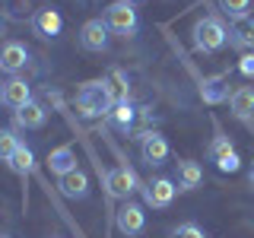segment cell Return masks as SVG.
I'll use <instances>...</instances> for the list:
<instances>
[{
	"label": "cell",
	"instance_id": "6da1fadb",
	"mask_svg": "<svg viewBox=\"0 0 254 238\" xmlns=\"http://www.w3.org/2000/svg\"><path fill=\"white\" fill-rule=\"evenodd\" d=\"M115 108V95H111L105 79H89L79 86L76 92V111L83 118H102Z\"/></svg>",
	"mask_w": 254,
	"mask_h": 238
},
{
	"label": "cell",
	"instance_id": "7a4b0ae2",
	"mask_svg": "<svg viewBox=\"0 0 254 238\" xmlns=\"http://www.w3.org/2000/svg\"><path fill=\"white\" fill-rule=\"evenodd\" d=\"M190 35H194V51H200V54H216L219 48H226V42H229V29L219 16H203V19H197Z\"/></svg>",
	"mask_w": 254,
	"mask_h": 238
},
{
	"label": "cell",
	"instance_id": "3957f363",
	"mask_svg": "<svg viewBox=\"0 0 254 238\" xmlns=\"http://www.w3.org/2000/svg\"><path fill=\"white\" fill-rule=\"evenodd\" d=\"M105 26L108 32H115V35H124V38H130V35H137V29H140V16L137 10H133L130 3H124V0H115L111 6H105Z\"/></svg>",
	"mask_w": 254,
	"mask_h": 238
},
{
	"label": "cell",
	"instance_id": "277c9868",
	"mask_svg": "<svg viewBox=\"0 0 254 238\" xmlns=\"http://www.w3.org/2000/svg\"><path fill=\"white\" fill-rule=\"evenodd\" d=\"M175 194H178V184L172 178H153V181L143 184V200H146V206H153V210H169Z\"/></svg>",
	"mask_w": 254,
	"mask_h": 238
},
{
	"label": "cell",
	"instance_id": "5b68a950",
	"mask_svg": "<svg viewBox=\"0 0 254 238\" xmlns=\"http://www.w3.org/2000/svg\"><path fill=\"white\" fill-rule=\"evenodd\" d=\"M115 226H118V232H121V235L133 238V235H140L143 229H146V213H143V206H140V203L127 200L121 210L115 213Z\"/></svg>",
	"mask_w": 254,
	"mask_h": 238
},
{
	"label": "cell",
	"instance_id": "8992f818",
	"mask_svg": "<svg viewBox=\"0 0 254 238\" xmlns=\"http://www.w3.org/2000/svg\"><path fill=\"white\" fill-rule=\"evenodd\" d=\"M206 153H210V159L216 162V169H219V172H238V165H242V159H238L235 146H232V140H229L226 133H216Z\"/></svg>",
	"mask_w": 254,
	"mask_h": 238
},
{
	"label": "cell",
	"instance_id": "52a82bcc",
	"mask_svg": "<svg viewBox=\"0 0 254 238\" xmlns=\"http://www.w3.org/2000/svg\"><path fill=\"white\" fill-rule=\"evenodd\" d=\"M102 181H105V190H108V197H130L133 190H137V175H133L127 165H118V169H111L102 175Z\"/></svg>",
	"mask_w": 254,
	"mask_h": 238
},
{
	"label": "cell",
	"instance_id": "ba28073f",
	"mask_svg": "<svg viewBox=\"0 0 254 238\" xmlns=\"http://www.w3.org/2000/svg\"><path fill=\"white\" fill-rule=\"evenodd\" d=\"M29 63V51L22 42H3L0 45V73L19 76V70H26Z\"/></svg>",
	"mask_w": 254,
	"mask_h": 238
},
{
	"label": "cell",
	"instance_id": "9c48e42d",
	"mask_svg": "<svg viewBox=\"0 0 254 238\" xmlns=\"http://www.w3.org/2000/svg\"><path fill=\"white\" fill-rule=\"evenodd\" d=\"M140 159L146 165H162L165 159H169V140L156 130H146L140 137Z\"/></svg>",
	"mask_w": 254,
	"mask_h": 238
},
{
	"label": "cell",
	"instance_id": "30bf717a",
	"mask_svg": "<svg viewBox=\"0 0 254 238\" xmlns=\"http://www.w3.org/2000/svg\"><path fill=\"white\" fill-rule=\"evenodd\" d=\"M64 29V19L61 13L54 10V6H42V10H35V16H32V32H35L38 38H58Z\"/></svg>",
	"mask_w": 254,
	"mask_h": 238
},
{
	"label": "cell",
	"instance_id": "8fae6325",
	"mask_svg": "<svg viewBox=\"0 0 254 238\" xmlns=\"http://www.w3.org/2000/svg\"><path fill=\"white\" fill-rule=\"evenodd\" d=\"M79 45H83L86 51H105V48H108V26H105V19L83 22V29H79Z\"/></svg>",
	"mask_w": 254,
	"mask_h": 238
},
{
	"label": "cell",
	"instance_id": "7c38bea8",
	"mask_svg": "<svg viewBox=\"0 0 254 238\" xmlns=\"http://www.w3.org/2000/svg\"><path fill=\"white\" fill-rule=\"evenodd\" d=\"M58 187H61L64 197H70V200H86V197H89V175L83 169H73L70 175H61Z\"/></svg>",
	"mask_w": 254,
	"mask_h": 238
},
{
	"label": "cell",
	"instance_id": "4fadbf2b",
	"mask_svg": "<svg viewBox=\"0 0 254 238\" xmlns=\"http://www.w3.org/2000/svg\"><path fill=\"white\" fill-rule=\"evenodd\" d=\"M45 121H48V111H45L42 102H35V99H32L29 105H22L19 111H13V124L26 127V130H42Z\"/></svg>",
	"mask_w": 254,
	"mask_h": 238
},
{
	"label": "cell",
	"instance_id": "5bb4252c",
	"mask_svg": "<svg viewBox=\"0 0 254 238\" xmlns=\"http://www.w3.org/2000/svg\"><path fill=\"white\" fill-rule=\"evenodd\" d=\"M32 102V89H29V83L22 76H10L3 83V105H10L13 111H19L22 105H29Z\"/></svg>",
	"mask_w": 254,
	"mask_h": 238
},
{
	"label": "cell",
	"instance_id": "9a60e30c",
	"mask_svg": "<svg viewBox=\"0 0 254 238\" xmlns=\"http://www.w3.org/2000/svg\"><path fill=\"white\" fill-rule=\"evenodd\" d=\"M229 45L232 48H242V51H248L254 48V16H242V19H232V26H229Z\"/></svg>",
	"mask_w": 254,
	"mask_h": 238
},
{
	"label": "cell",
	"instance_id": "2e32d148",
	"mask_svg": "<svg viewBox=\"0 0 254 238\" xmlns=\"http://www.w3.org/2000/svg\"><path fill=\"white\" fill-rule=\"evenodd\" d=\"M48 169H51L54 175H70L76 169V153H73V146L70 143H64V146H58V149H51V156H48Z\"/></svg>",
	"mask_w": 254,
	"mask_h": 238
},
{
	"label": "cell",
	"instance_id": "e0dca14e",
	"mask_svg": "<svg viewBox=\"0 0 254 238\" xmlns=\"http://www.w3.org/2000/svg\"><path fill=\"white\" fill-rule=\"evenodd\" d=\"M229 108H232L235 118L248 121V118L254 115V89L251 86H238V89L229 95Z\"/></svg>",
	"mask_w": 254,
	"mask_h": 238
},
{
	"label": "cell",
	"instance_id": "ac0fdd59",
	"mask_svg": "<svg viewBox=\"0 0 254 238\" xmlns=\"http://www.w3.org/2000/svg\"><path fill=\"white\" fill-rule=\"evenodd\" d=\"M200 99L206 102V105H219V102L229 99V86L222 76H206L200 83Z\"/></svg>",
	"mask_w": 254,
	"mask_h": 238
},
{
	"label": "cell",
	"instance_id": "d6986e66",
	"mask_svg": "<svg viewBox=\"0 0 254 238\" xmlns=\"http://www.w3.org/2000/svg\"><path fill=\"white\" fill-rule=\"evenodd\" d=\"M203 181V169L194 159H181L178 162V190H194Z\"/></svg>",
	"mask_w": 254,
	"mask_h": 238
},
{
	"label": "cell",
	"instance_id": "ffe728a7",
	"mask_svg": "<svg viewBox=\"0 0 254 238\" xmlns=\"http://www.w3.org/2000/svg\"><path fill=\"white\" fill-rule=\"evenodd\" d=\"M10 169L19 175V178H26V175L35 172V153L26 146V143H19V149H16V156L10 159Z\"/></svg>",
	"mask_w": 254,
	"mask_h": 238
},
{
	"label": "cell",
	"instance_id": "44dd1931",
	"mask_svg": "<svg viewBox=\"0 0 254 238\" xmlns=\"http://www.w3.org/2000/svg\"><path fill=\"white\" fill-rule=\"evenodd\" d=\"M133 115H137V111H133V105H130V102H115V108L108 111L111 124H115V127H121L124 133L130 130V124H133Z\"/></svg>",
	"mask_w": 254,
	"mask_h": 238
},
{
	"label": "cell",
	"instance_id": "7402d4cb",
	"mask_svg": "<svg viewBox=\"0 0 254 238\" xmlns=\"http://www.w3.org/2000/svg\"><path fill=\"white\" fill-rule=\"evenodd\" d=\"M105 83H108L111 95H115V102H127V95H130V83H127L124 70H111V73L105 76Z\"/></svg>",
	"mask_w": 254,
	"mask_h": 238
},
{
	"label": "cell",
	"instance_id": "603a6c76",
	"mask_svg": "<svg viewBox=\"0 0 254 238\" xmlns=\"http://www.w3.org/2000/svg\"><path fill=\"white\" fill-rule=\"evenodd\" d=\"M16 149H19V137H16L10 127H3V130H0V162L10 165V159L16 156Z\"/></svg>",
	"mask_w": 254,
	"mask_h": 238
},
{
	"label": "cell",
	"instance_id": "cb8c5ba5",
	"mask_svg": "<svg viewBox=\"0 0 254 238\" xmlns=\"http://www.w3.org/2000/svg\"><path fill=\"white\" fill-rule=\"evenodd\" d=\"M219 10L229 16V19H242L251 10V0H219Z\"/></svg>",
	"mask_w": 254,
	"mask_h": 238
},
{
	"label": "cell",
	"instance_id": "d4e9b609",
	"mask_svg": "<svg viewBox=\"0 0 254 238\" xmlns=\"http://www.w3.org/2000/svg\"><path fill=\"white\" fill-rule=\"evenodd\" d=\"M169 238H206V232L197 222H181V226H175L172 229V235Z\"/></svg>",
	"mask_w": 254,
	"mask_h": 238
},
{
	"label": "cell",
	"instance_id": "484cf974",
	"mask_svg": "<svg viewBox=\"0 0 254 238\" xmlns=\"http://www.w3.org/2000/svg\"><path fill=\"white\" fill-rule=\"evenodd\" d=\"M238 70H242L245 76H254V54H245V58L238 60Z\"/></svg>",
	"mask_w": 254,
	"mask_h": 238
},
{
	"label": "cell",
	"instance_id": "4316f807",
	"mask_svg": "<svg viewBox=\"0 0 254 238\" xmlns=\"http://www.w3.org/2000/svg\"><path fill=\"white\" fill-rule=\"evenodd\" d=\"M124 3H130V6H137V3H143V0H124Z\"/></svg>",
	"mask_w": 254,
	"mask_h": 238
},
{
	"label": "cell",
	"instance_id": "83f0119b",
	"mask_svg": "<svg viewBox=\"0 0 254 238\" xmlns=\"http://www.w3.org/2000/svg\"><path fill=\"white\" fill-rule=\"evenodd\" d=\"M0 35H3V16H0Z\"/></svg>",
	"mask_w": 254,
	"mask_h": 238
},
{
	"label": "cell",
	"instance_id": "f1b7e54d",
	"mask_svg": "<svg viewBox=\"0 0 254 238\" xmlns=\"http://www.w3.org/2000/svg\"><path fill=\"white\" fill-rule=\"evenodd\" d=\"M0 102H3V83H0Z\"/></svg>",
	"mask_w": 254,
	"mask_h": 238
},
{
	"label": "cell",
	"instance_id": "f546056e",
	"mask_svg": "<svg viewBox=\"0 0 254 238\" xmlns=\"http://www.w3.org/2000/svg\"><path fill=\"white\" fill-rule=\"evenodd\" d=\"M251 184H254V169H251Z\"/></svg>",
	"mask_w": 254,
	"mask_h": 238
}]
</instances>
